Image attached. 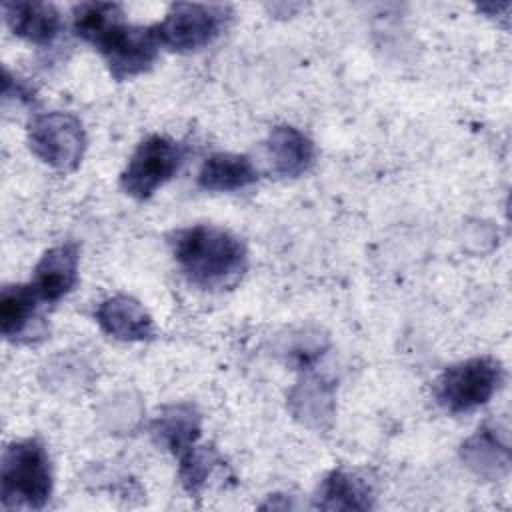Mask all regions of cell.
Segmentation results:
<instances>
[{"instance_id": "obj_3", "label": "cell", "mask_w": 512, "mask_h": 512, "mask_svg": "<svg viewBox=\"0 0 512 512\" xmlns=\"http://www.w3.org/2000/svg\"><path fill=\"white\" fill-rule=\"evenodd\" d=\"M502 364L492 356H478L448 366L434 384L440 406L452 414L472 412L484 406L500 388Z\"/></svg>"}, {"instance_id": "obj_2", "label": "cell", "mask_w": 512, "mask_h": 512, "mask_svg": "<svg viewBox=\"0 0 512 512\" xmlns=\"http://www.w3.org/2000/svg\"><path fill=\"white\" fill-rule=\"evenodd\" d=\"M52 494V466L38 438L6 446L0 466V502L4 508L40 510Z\"/></svg>"}, {"instance_id": "obj_15", "label": "cell", "mask_w": 512, "mask_h": 512, "mask_svg": "<svg viewBox=\"0 0 512 512\" xmlns=\"http://www.w3.org/2000/svg\"><path fill=\"white\" fill-rule=\"evenodd\" d=\"M372 506V490L364 478L346 470H332L320 484L316 508L322 510H366Z\"/></svg>"}, {"instance_id": "obj_11", "label": "cell", "mask_w": 512, "mask_h": 512, "mask_svg": "<svg viewBox=\"0 0 512 512\" xmlns=\"http://www.w3.org/2000/svg\"><path fill=\"white\" fill-rule=\"evenodd\" d=\"M94 318L102 332L122 342H140L154 336L152 316L138 300L124 294L102 300L94 310Z\"/></svg>"}, {"instance_id": "obj_1", "label": "cell", "mask_w": 512, "mask_h": 512, "mask_svg": "<svg viewBox=\"0 0 512 512\" xmlns=\"http://www.w3.org/2000/svg\"><path fill=\"white\" fill-rule=\"evenodd\" d=\"M170 246L182 274L202 290L234 288L248 266L244 242L212 224H194L176 230L170 236Z\"/></svg>"}, {"instance_id": "obj_13", "label": "cell", "mask_w": 512, "mask_h": 512, "mask_svg": "<svg viewBox=\"0 0 512 512\" xmlns=\"http://www.w3.org/2000/svg\"><path fill=\"white\" fill-rule=\"evenodd\" d=\"M258 182V168L244 154L216 152L204 160L198 186L208 192H234Z\"/></svg>"}, {"instance_id": "obj_10", "label": "cell", "mask_w": 512, "mask_h": 512, "mask_svg": "<svg viewBox=\"0 0 512 512\" xmlns=\"http://www.w3.org/2000/svg\"><path fill=\"white\" fill-rule=\"evenodd\" d=\"M266 160L272 174L280 178H298L310 170L316 158L314 142L294 126L282 124L270 130L266 142Z\"/></svg>"}, {"instance_id": "obj_18", "label": "cell", "mask_w": 512, "mask_h": 512, "mask_svg": "<svg viewBox=\"0 0 512 512\" xmlns=\"http://www.w3.org/2000/svg\"><path fill=\"white\" fill-rule=\"evenodd\" d=\"M178 460H180L178 474L188 494H198L204 488L214 466L220 462L216 452L208 446H194L192 450L182 454Z\"/></svg>"}, {"instance_id": "obj_9", "label": "cell", "mask_w": 512, "mask_h": 512, "mask_svg": "<svg viewBox=\"0 0 512 512\" xmlns=\"http://www.w3.org/2000/svg\"><path fill=\"white\" fill-rule=\"evenodd\" d=\"M80 246L76 242H64L46 250L34 268L32 288L46 304L62 300L78 282Z\"/></svg>"}, {"instance_id": "obj_6", "label": "cell", "mask_w": 512, "mask_h": 512, "mask_svg": "<svg viewBox=\"0 0 512 512\" xmlns=\"http://www.w3.org/2000/svg\"><path fill=\"white\" fill-rule=\"evenodd\" d=\"M186 150L180 142L152 134L144 138L120 174V188L136 198L148 200L158 188L172 180L182 168Z\"/></svg>"}, {"instance_id": "obj_12", "label": "cell", "mask_w": 512, "mask_h": 512, "mask_svg": "<svg viewBox=\"0 0 512 512\" xmlns=\"http://www.w3.org/2000/svg\"><path fill=\"white\" fill-rule=\"evenodd\" d=\"M2 14L14 36L36 46L52 44L62 30V16L50 2H4Z\"/></svg>"}, {"instance_id": "obj_17", "label": "cell", "mask_w": 512, "mask_h": 512, "mask_svg": "<svg viewBox=\"0 0 512 512\" xmlns=\"http://www.w3.org/2000/svg\"><path fill=\"white\" fill-rule=\"evenodd\" d=\"M122 14V6L114 2H80L72 8L74 34L92 44Z\"/></svg>"}, {"instance_id": "obj_5", "label": "cell", "mask_w": 512, "mask_h": 512, "mask_svg": "<svg viewBox=\"0 0 512 512\" xmlns=\"http://www.w3.org/2000/svg\"><path fill=\"white\" fill-rule=\"evenodd\" d=\"M228 18L230 8L224 4L176 2L154 28L162 46L174 52H194L212 44L226 28Z\"/></svg>"}, {"instance_id": "obj_4", "label": "cell", "mask_w": 512, "mask_h": 512, "mask_svg": "<svg viewBox=\"0 0 512 512\" xmlns=\"http://www.w3.org/2000/svg\"><path fill=\"white\" fill-rule=\"evenodd\" d=\"M92 46L102 54L112 78L122 82L150 70L162 44L154 26H134L120 16Z\"/></svg>"}, {"instance_id": "obj_16", "label": "cell", "mask_w": 512, "mask_h": 512, "mask_svg": "<svg viewBox=\"0 0 512 512\" xmlns=\"http://www.w3.org/2000/svg\"><path fill=\"white\" fill-rule=\"evenodd\" d=\"M462 456L478 474L498 472V466L508 468V446L498 440L494 428H478L476 434L462 446Z\"/></svg>"}, {"instance_id": "obj_8", "label": "cell", "mask_w": 512, "mask_h": 512, "mask_svg": "<svg viewBox=\"0 0 512 512\" xmlns=\"http://www.w3.org/2000/svg\"><path fill=\"white\" fill-rule=\"evenodd\" d=\"M40 296L32 284H8L0 292V330L8 342L26 344L44 336L46 324L38 312Z\"/></svg>"}, {"instance_id": "obj_7", "label": "cell", "mask_w": 512, "mask_h": 512, "mask_svg": "<svg viewBox=\"0 0 512 512\" xmlns=\"http://www.w3.org/2000/svg\"><path fill=\"white\" fill-rule=\"evenodd\" d=\"M30 150L48 166L72 172L86 150V132L78 116L70 112H44L28 124Z\"/></svg>"}, {"instance_id": "obj_14", "label": "cell", "mask_w": 512, "mask_h": 512, "mask_svg": "<svg viewBox=\"0 0 512 512\" xmlns=\"http://www.w3.org/2000/svg\"><path fill=\"white\" fill-rule=\"evenodd\" d=\"M150 430L158 444L166 446L176 458H180L192 450L200 438V414L190 404L166 406L154 418Z\"/></svg>"}]
</instances>
